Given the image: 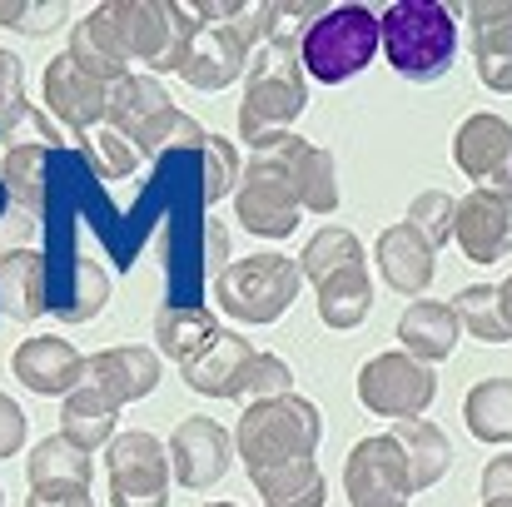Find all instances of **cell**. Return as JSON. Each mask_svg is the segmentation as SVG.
<instances>
[{
    "mask_svg": "<svg viewBox=\"0 0 512 507\" xmlns=\"http://www.w3.org/2000/svg\"><path fill=\"white\" fill-rule=\"evenodd\" d=\"M324 438V418L309 398H294V393H279V398H254L234 428V448L244 458L249 473H264V468H279V463H299V458H314Z\"/></svg>",
    "mask_w": 512,
    "mask_h": 507,
    "instance_id": "6da1fadb",
    "label": "cell"
},
{
    "mask_svg": "<svg viewBox=\"0 0 512 507\" xmlns=\"http://www.w3.org/2000/svg\"><path fill=\"white\" fill-rule=\"evenodd\" d=\"M110 130L125 135L140 155H170V150H199L204 145V125L179 115L170 90L155 75H125L120 85H110V110H105Z\"/></svg>",
    "mask_w": 512,
    "mask_h": 507,
    "instance_id": "7a4b0ae2",
    "label": "cell"
},
{
    "mask_svg": "<svg viewBox=\"0 0 512 507\" xmlns=\"http://www.w3.org/2000/svg\"><path fill=\"white\" fill-rule=\"evenodd\" d=\"M383 30V55L398 75L408 80H433L453 65L458 50V25L448 15V5L433 0H398L378 15Z\"/></svg>",
    "mask_w": 512,
    "mask_h": 507,
    "instance_id": "3957f363",
    "label": "cell"
},
{
    "mask_svg": "<svg viewBox=\"0 0 512 507\" xmlns=\"http://www.w3.org/2000/svg\"><path fill=\"white\" fill-rule=\"evenodd\" d=\"M309 90H304V65L289 50L264 45L249 65V85H244V105H239V140H249L254 150L289 135V125L299 120Z\"/></svg>",
    "mask_w": 512,
    "mask_h": 507,
    "instance_id": "277c9868",
    "label": "cell"
},
{
    "mask_svg": "<svg viewBox=\"0 0 512 507\" xmlns=\"http://www.w3.org/2000/svg\"><path fill=\"white\" fill-rule=\"evenodd\" d=\"M299 259L284 254H249L224 264V274L214 279V304L234 319V324H274L294 299H299Z\"/></svg>",
    "mask_w": 512,
    "mask_h": 507,
    "instance_id": "5b68a950",
    "label": "cell"
},
{
    "mask_svg": "<svg viewBox=\"0 0 512 507\" xmlns=\"http://www.w3.org/2000/svg\"><path fill=\"white\" fill-rule=\"evenodd\" d=\"M378 50H383V30H378V15L368 5H329L314 20V30L304 35L299 65L314 80L339 85V80H353Z\"/></svg>",
    "mask_w": 512,
    "mask_h": 507,
    "instance_id": "8992f818",
    "label": "cell"
},
{
    "mask_svg": "<svg viewBox=\"0 0 512 507\" xmlns=\"http://www.w3.org/2000/svg\"><path fill=\"white\" fill-rule=\"evenodd\" d=\"M105 15L120 30L130 60H145L150 75L179 70L199 35V20L189 15V5H174V0H110Z\"/></svg>",
    "mask_w": 512,
    "mask_h": 507,
    "instance_id": "52a82bcc",
    "label": "cell"
},
{
    "mask_svg": "<svg viewBox=\"0 0 512 507\" xmlns=\"http://www.w3.org/2000/svg\"><path fill=\"white\" fill-rule=\"evenodd\" d=\"M438 393V378L423 358L413 353H373L358 373V398L368 413L393 418V423H413Z\"/></svg>",
    "mask_w": 512,
    "mask_h": 507,
    "instance_id": "ba28073f",
    "label": "cell"
},
{
    "mask_svg": "<svg viewBox=\"0 0 512 507\" xmlns=\"http://www.w3.org/2000/svg\"><path fill=\"white\" fill-rule=\"evenodd\" d=\"M170 448L155 433H115L110 507H170Z\"/></svg>",
    "mask_w": 512,
    "mask_h": 507,
    "instance_id": "9c48e42d",
    "label": "cell"
},
{
    "mask_svg": "<svg viewBox=\"0 0 512 507\" xmlns=\"http://www.w3.org/2000/svg\"><path fill=\"white\" fill-rule=\"evenodd\" d=\"M249 169H264V174L284 179V184H289V194H294L304 209H314V214L339 209V174H334V155H329V150H314V145H309V140H299V135H279V140L259 145V150H254V160H249Z\"/></svg>",
    "mask_w": 512,
    "mask_h": 507,
    "instance_id": "30bf717a",
    "label": "cell"
},
{
    "mask_svg": "<svg viewBox=\"0 0 512 507\" xmlns=\"http://www.w3.org/2000/svg\"><path fill=\"white\" fill-rule=\"evenodd\" d=\"M254 40H259V5H249L239 20H224V25H199L179 75L194 85V90H224L254 55Z\"/></svg>",
    "mask_w": 512,
    "mask_h": 507,
    "instance_id": "8fae6325",
    "label": "cell"
},
{
    "mask_svg": "<svg viewBox=\"0 0 512 507\" xmlns=\"http://www.w3.org/2000/svg\"><path fill=\"white\" fill-rule=\"evenodd\" d=\"M343 488L353 507H403L418 488L408 473V458L398 448V438H363L348 463H343Z\"/></svg>",
    "mask_w": 512,
    "mask_h": 507,
    "instance_id": "7c38bea8",
    "label": "cell"
},
{
    "mask_svg": "<svg viewBox=\"0 0 512 507\" xmlns=\"http://www.w3.org/2000/svg\"><path fill=\"white\" fill-rule=\"evenodd\" d=\"M458 169L493 194H512V125L503 115H468L453 140Z\"/></svg>",
    "mask_w": 512,
    "mask_h": 507,
    "instance_id": "4fadbf2b",
    "label": "cell"
},
{
    "mask_svg": "<svg viewBox=\"0 0 512 507\" xmlns=\"http://www.w3.org/2000/svg\"><path fill=\"white\" fill-rule=\"evenodd\" d=\"M45 105H50L75 135H90V130L105 120V110H110V85L95 80L90 70H80L75 55L65 50V55H55V60L45 65Z\"/></svg>",
    "mask_w": 512,
    "mask_h": 507,
    "instance_id": "5bb4252c",
    "label": "cell"
},
{
    "mask_svg": "<svg viewBox=\"0 0 512 507\" xmlns=\"http://www.w3.org/2000/svg\"><path fill=\"white\" fill-rule=\"evenodd\" d=\"M254 343L244 334H224L214 338L204 353H194L189 363H179V378L204 393V398H249V373H254Z\"/></svg>",
    "mask_w": 512,
    "mask_h": 507,
    "instance_id": "9a60e30c",
    "label": "cell"
},
{
    "mask_svg": "<svg viewBox=\"0 0 512 507\" xmlns=\"http://www.w3.org/2000/svg\"><path fill=\"white\" fill-rule=\"evenodd\" d=\"M165 448H170L174 478L184 488H214L229 473V458H234V438L214 418H184Z\"/></svg>",
    "mask_w": 512,
    "mask_h": 507,
    "instance_id": "2e32d148",
    "label": "cell"
},
{
    "mask_svg": "<svg viewBox=\"0 0 512 507\" xmlns=\"http://www.w3.org/2000/svg\"><path fill=\"white\" fill-rule=\"evenodd\" d=\"M453 239L463 244V254L473 264H498L512 244V194L473 189L468 199H458Z\"/></svg>",
    "mask_w": 512,
    "mask_h": 507,
    "instance_id": "e0dca14e",
    "label": "cell"
},
{
    "mask_svg": "<svg viewBox=\"0 0 512 507\" xmlns=\"http://www.w3.org/2000/svg\"><path fill=\"white\" fill-rule=\"evenodd\" d=\"M234 214H239V224H244L249 234H259V239H289V234L299 229L304 204L289 194L284 179L244 165L239 194H234Z\"/></svg>",
    "mask_w": 512,
    "mask_h": 507,
    "instance_id": "ac0fdd59",
    "label": "cell"
},
{
    "mask_svg": "<svg viewBox=\"0 0 512 507\" xmlns=\"http://www.w3.org/2000/svg\"><path fill=\"white\" fill-rule=\"evenodd\" d=\"M85 383L100 388L105 398H115V403L125 408V403L155 393V383H160V358H155V348H140V343L100 348L95 358H85Z\"/></svg>",
    "mask_w": 512,
    "mask_h": 507,
    "instance_id": "d6986e66",
    "label": "cell"
},
{
    "mask_svg": "<svg viewBox=\"0 0 512 507\" xmlns=\"http://www.w3.org/2000/svg\"><path fill=\"white\" fill-rule=\"evenodd\" d=\"M10 373L30 388V393H75L85 383V358L55 334L25 338L15 353H10Z\"/></svg>",
    "mask_w": 512,
    "mask_h": 507,
    "instance_id": "ffe728a7",
    "label": "cell"
},
{
    "mask_svg": "<svg viewBox=\"0 0 512 507\" xmlns=\"http://www.w3.org/2000/svg\"><path fill=\"white\" fill-rule=\"evenodd\" d=\"M378 274L398 289V294H423L433 284V269H438V249L403 219L393 229L378 234Z\"/></svg>",
    "mask_w": 512,
    "mask_h": 507,
    "instance_id": "44dd1931",
    "label": "cell"
},
{
    "mask_svg": "<svg viewBox=\"0 0 512 507\" xmlns=\"http://www.w3.org/2000/svg\"><path fill=\"white\" fill-rule=\"evenodd\" d=\"M468 20H473V55H478L483 85L498 95H512V5L483 0L468 10Z\"/></svg>",
    "mask_w": 512,
    "mask_h": 507,
    "instance_id": "7402d4cb",
    "label": "cell"
},
{
    "mask_svg": "<svg viewBox=\"0 0 512 507\" xmlns=\"http://www.w3.org/2000/svg\"><path fill=\"white\" fill-rule=\"evenodd\" d=\"M0 309L20 324H35L50 309L45 254L40 249H5L0 254Z\"/></svg>",
    "mask_w": 512,
    "mask_h": 507,
    "instance_id": "603a6c76",
    "label": "cell"
},
{
    "mask_svg": "<svg viewBox=\"0 0 512 507\" xmlns=\"http://www.w3.org/2000/svg\"><path fill=\"white\" fill-rule=\"evenodd\" d=\"M70 55H75L80 70H90V75L105 80V85H120V80L130 75V50H125L120 30L110 25L105 5H95V10L75 25V35H70Z\"/></svg>",
    "mask_w": 512,
    "mask_h": 507,
    "instance_id": "cb8c5ba5",
    "label": "cell"
},
{
    "mask_svg": "<svg viewBox=\"0 0 512 507\" xmlns=\"http://www.w3.org/2000/svg\"><path fill=\"white\" fill-rule=\"evenodd\" d=\"M115 423H120V403L105 398L100 388L80 383L75 393H65L60 403V433L75 443V448H110L115 443Z\"/></svg>",
    "mask_w": 512,
    "mask_h": 507,
    "instance_id": "d4e9b609",
    "label": "cell"
},
{
    "mask_svg": "<svg viewBox=\"0 0 512 507\" xmlns=\"http://www.w3.org/2000/svg\"><path fill=\"white\" fill-rule=\"evenodd\" d=\"M319 289V319L329 329H358L373 309V279H368V264H343L329 279L314 284Z\"/></svg>",
    "mask_w": 512,
    "mask_h": 507,
    "instance_id": "484cf974",
    "label": "cell"
},
{
    "mask_svg": "<svg viewBox=\"0 0 512 507\" xmlns=\"http://www.w3.org/2000/svg\"><path fill=\"white\" fill-rule=\"evenodd\" d=\"M458 314H453V304H438V299H418L408 314H403V324H398V338H403V353H413V358H423V363H438V358H448L453 353V343H458Z\"/></svg>",
    "mask_w": 512,
    "mask_h": 507,
    "instance_id": "4316f807",
    "label": "cell"
},
{
    "mask_svg": "<svg viewBox=\"0 0 512 507\" xmlns=\"http://www.w3.org/2000/svg\"><path fill=\"white\" fill-rule=\"evenodd\" d=\"M90 473H95L90 453L75 448L65 433L35 443L30 458H25V478H30V488H90Z\"/></svg>",
    "mask_w": 512,
    "mask_h": 507,
    "instance_id": "83f0119b",
    "label": "cell"
},
{
    "mask_svg": "<svg viewBox=\"0 0 512 507\" xmlns=\"http://www.w3.org/2000/svg\"><path fill=\"white\" fill-rule=\"evenodd\" d=\"M393 438H398V448H403V458H408V473H413V488H418V493L433 488V483L448 473V463H453V443H448L443 428L413 418V423H398Z\"/></svg>",
    "mask_w": 512,
    "mask_h": 507,
    "instance_id": "f1b7e54d",
    "label": "cell"
},
{
    "mask_svg": "<svg viewBox=\"0 0 512 507\" xmlns=\"http://www.w3.org/2000/svg\"><path fill=\"white\" fill-rule=\"evenodd\" d=\"M264 507H324V478L314 468V458H299V463H279V468H264V473H249Z\"/></svg>",
    "mask_w": 512,
    "mask_h": 507,
    "instance_id": "f546056e",
    "label": "cell"
},
{
    "mask_svg": "<svg viewBox=\"0 0 512 507\" xmlns=\"http://www.w3.org/2000/svg\"><path fill=\"white\" fill-rule=\"evenodd\" d=\"M219 334H224V329L214 324V314H209V309H194V304L165 309V314L155 319V338H160V348L170 353L174 363H189L194 353H204Z\"/></svg>",
    "mask_w": 512,
    "mask_h": 507,
    "instance_id": "4dcf8cb0",
    "label": "cell"
},
{
    "mask_svg": "<svg viewBox=\"0 0 512 507\" xmlns=\"http://www.w3.org/2000/svg\"><path fill=\"white\" fill-rule=\"evenodd\" d=\"M463 418L483 443H508L512 438V383L508 378H488L463 398Z\"/></svg>",
    "mask_w": 512,
    "mask_h": 507,
    "instance_id": "1f68e13d",
    "label": "cell"
},
{
    "mask_svg": "<svg viewBox=\"0 0 512 507\" xmlns=\"http://www.w3.org/2000/svg\"><path fill=\"white\" fill-rule=\"evenodd\" d=\"M319 10H329V5H314V0H269V5H259V35L274 45V50H299L304 45V35L314 30V20H319Z\"/></svg>",
    "mask_w": 512,
    "mask_h": 507,
    "instance_id": "d6a6232c",
    "label": "cell"
},
{
    "mask_svg": "<svg viewBox=\"0 0 512 507\" xmlns=\"http://www.w3.org/2000/svg\"><path fill=\"white\" fill-rule=\"evenodd\" d=\"M343 264H363V244H358V234L353 229H339V224H329V229H319L309 244H304V254H299V274L304 279H329L334 269Z\"/></svg>",
    "mask_w": 512,
    "mask_h": 507,
    "instance_id": "836d02e7",
    "label": "cell"
},
{
    "mask_svg": "<svg viewBox=\"0 0 512 507\" xmlns=\"http://www.w3.org/2000/svg\"><path fill=\"white\" fill-rule=\"evenodd\" d=\"M453 314H458V324H463V329H473L483 343H508L512 338L508 319H503L498 284H473V289H463V294L453 299Z\"/></svg>",
    "mask_w": 512,
    "mask_h": 507,
    "instance_id": "e575fe53",
    "label": "cell"
},
{
    "mask_svg": "<svg viewBox=\"0 0 512 507\" xmlns=\"http://www.w3.org/2000/svg\"><path fill=\"white\" fill-rule=\"evenodd\" d=\"M0 179H5L15 209L40 214V204H45V155H40L35 145H15V150H5Z\"/></svg>",
    "mask_w": 512,
    "mask_h": 507,
    "instance_id": "d590c367",
    "label": "cell"
},
{
    "mask_svg": "<svg viewBox=\"0 0 512 507\" xmlns=\"http://www.w3.org/2000/svg\"><path fill=\"white\" fill-rule=\"evenodd\" d=\"M75 279H80V289H75L65 304H55L60 324H85V319L110 299V279H105V269H100L95 259H75Z\"/></svg>",
    "mask_w": 512,
    "mask_h": 507,
    "instance_id": "8d00e7d4",
    "label": "cell"
},
{
    "mask_svg": "<svg viewBox=\"0 0 512 507\" xmlns=\"http://www.w3.org/2000/svg\"><path fill=\"white\" fill-rule=\"evenodd\" d=\"M453 219H458V199L443 194V189H423V194L413 199V209H408V224H413L433 249L453 234Z\"/></svg>",
    "mask_w": 512,
    "mask_h": 507,
    "instance_id": "74e56055",
    "label": "cell"
},
{
    "mask_svg": "<svg viewBox=\"0 0 512 507\" xmlns=\"http://www.w3.org/2000/svg\"><path fill=\"white\" fill-rule=\"evenodd\" d=\"M204 199L214 204V199H224L229 189H234V179H244V165H239V155H234V140H224V135H204Z\"/></svg>",
    "mask_w": 512,
    "mask_h": 507,
    "instance_id": "f35d334b",
    "label": "cell"
},
{
    "mask_svg": "<svg viewBox=\"0 0 512 507\" xmlns=\"http://www.w3.org/2000/svg\"><path fill=\"white\" fill-rule=\"evenodd\" d=\"M65 10H70V5H60V0H50V5H30V0H0V25H10V30H25V35H45V30L65 25Z\"/></svg>",
    "mask_w": 512,
    "mask_h": 507,
    "instance_id": "ab89813d",
    "label": "cell"
},
{
    "mask_svg": "<svg viewBox=\"0 0 512 507\" xmlns=\"http://www.w3.org/2000/svg\"><path fill=\"white\" fill-rule=\"evenodd\" d=\"M15 125H30V105L20 90V60L0 50V135H10Z\"/></svg>",
    "mask_w": 512,
    "mask_h": 507,
    "instance_id": "60d3db41",
    "label": "cell"
},
{
    "mask_svg": "<svg viewBox=\"0 0 512 507\" xmlns=\"http://www.w3.org/2000/svg\"><path fill=\"white\" fill-rule=\"evenodd\" d=\"M85 140V150H90V160L100 174H110V179H125L130 169H135V145L125 140V135H115V130H100V135H80Z\"/></svg>",
    "mask_w": 512,
    "mask_h": 507,
    "instance_id": "b9f144b4",
    "label": "cell"
},
{
    "mask_svg": "<svg viewBox=\"0 0 512 507\" xmlns=\"http://www.w3.org/2000/svg\"><path fill=\"white\" fill-rule=\"evenodd\" d=\"M483 507H512V453H498L483 473Z\"/></svg>",
    "mask_w": 512,
    "mask_h": 507,
    "instance_id": "7bdbcfd3",
    "label": "cell"
},
{
    "mask_svg": "<svg viewBox=\"0 0 512 507\" xmlns=\"http://www.w3.org/2000/svg\"><path fill=\"white\" fill-rule=\"evenodd\" d=\"M20 443H25V418H20V408L0 393V458H10Z\"/></svg>",
    "mask_w": 512,
    "mask_h": 507,
    "instance_id": "ee69618b",
    "label": "cell"
},
{
    "mask_svg": "<svg viewBox=\"0 0 512 507\" xmlns=\"http://www.w3.org/2000/svg\"><path fill=\"white\" fill-rule=\"evenodd\" d=\"M25 507H95L85 488H30Z\"/></svg>",
    "mask_w": 512,
    "mask_h": 507,
    "instance_id": "f6af8a7d",
    "label": "cell"
},
{
    "mask_svg": "<svg viewBox=\"0 0 512 507\" xmlns=\"http://www.w3.org/2000/svg\"><path fill=\"white\" fill-rule=\"evenodd\" d=\"M204 234H209V269H214V279H219V274H224V239H229V234H224L219 219H209Z\"/></svg>",
    "mask_w": 512,
    "mask_h": 507,
    "instance_id": "bcb514c9",
    "label": "cell"
},
{
    "mask_svg": "<svg viewBox=\"0 0 512 507\" xmlns=\"http://www.w3.org/2000/svg\"><path fill=\"white\" fill-rule=\"evenodd\" d=\"M498 299H503V319H508V329H512V279L498 284Z\"/></svg>",
    "mask_w": 512,
    "mask_h": 507,
    "instance_id": "7dc6e473",
    "label": "cell"
},
{
    "mask_svg": "<svg viewBox=\"0 0 512 507\" xmlns=\"http://www.w3.org/2000/svg\"><path fill=\"white\" fill-rule=\"evenodd\" d=\"M209 507H234V503H209Z\"/></svg>",
    "mask_w": 512,
    "mask_h": 507,
    "instance_id": "c3c4849f",
    "label": "cell"
},
{
    "mask_svg": "<svg viewBox=\"0 0 512 507\" xmlns=\"http://www.w3.org/2000/svg\"><path fill=\"white\" fill-rule=\"evenodd\" d=\"M0 503H5V493H0Z\"/></svg>",
    "mask_w": 512,
    "mask_h": 507,
    "instance_id": "681fc988",
    "label": "cell"
}]
</instances>
